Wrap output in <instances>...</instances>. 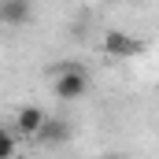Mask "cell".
<instances>
[{"instance_id": "1", "label": "cell", "mask_w": 159, "mask_h": 159, "mask_svg": "<svg viewBox=\"0 0 159 159\" xmlns=\"http://www.w3.org/2000/svg\"><path fill=\"white\" fill-rule=\"evenodd\" d=\"M52 93H56L59 100H81V96L89 93V74H85V67H81V63H63V67L56 70Z\"/></svg>"}, {"instance_id": "2", "label": "cell", "mask_w": 159, "mask_h": 159, "mask_svg": "<svg viewBox=\"0 0 159 159\" xmlns=\"http://www.w3.org/2000/svg\"><path fill=\"white\" fill-rule=\"evenodd\" d=\"M100 48H104L107 56H115V59H137V56L144 52V41L129 37L126 30H107L104 41H100Z\"/></svg>"}, {"instance_id": "3", "label": "cell", "mask_w": 159, "mask_h": 159, "mask_svg": "<svg viewBox=\"0 0 159 159\" xmlns=\"http://www.w3.org/2000/svg\"><path fill=\"white\" fill-rule=\"evenodd\" d=\"M44 119H48V111H44V107L26 104V107H19V111H15V133H19V137H37V129L44 126Z\"/></svg>"}, {"instance_id": "4", "label": "cell", "mask_w": 159, "mask_h": 159, "mask_svg": "<svg viewBox=\"0 0 159 159\" xmlns=\"http://www.w3.org/2000/svg\"><path fill=\"white\" fill-rule=\"evenodd\" d=\"M30 15V0H0V26H26Z\"/></svg>"}, {"instance_id": "5", "label": "cell", "mask_w": 159, "mask_h": 159, "mask_svg": "<svg viewBox=\"0 0 159 159\" xmlns=\"http://www.w3.org/2000/svg\"><path fill=\"white\" fill-rule=\"evenodd\" d=\"M34 141H37V144H63V141H70V122H67V119H52V115H48Z\"/></svg>"}, {"instance_id": "6", "label": "cell", "mask_w": 159, "mask_h": 159, "mask_svg": "<svg viewBox=\"0 0 159 159\" xmlns=\"http://www.w3.org/2000/svg\"><path fill=\"white\" fill-rule=\"evenodd\" d=\"M0 159H19V141L4 122H0Z\"/></svg>"}]
</instances>
